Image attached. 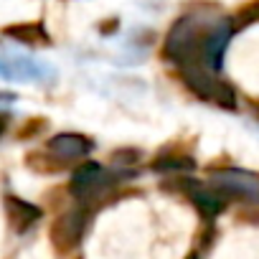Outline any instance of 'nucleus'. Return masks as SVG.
Here are the masks:
<instances>
[{"mask_svg":"<svg viewBox=\"0 0 259 259\" xmlns=\"http://www.w3.org/2000/svg\"><path fill=\"white\" fill-rule=\"evenodd\" d=\"M84 229H87V211L84 208H71V211L61 213L51 226V241H54L56 251L66 254V251L76 249L81 236H84Z\"/></svg>","mask_w":259,"mask_h":259,"instance_id":"4","label":"nucleus"},{"mask_svg":"<svg viewBox=\"0 0 259 259\" xmlns=\"http://www.w3.org/2000/svg\"><path fill=\"white\" fill-rule=\"evenodd\" d=\"M6 127H8V117H6V114H0V135L6 133Z\"/></svg>","mask_w":259,"mask_h":259,"instance_id":"12","label":"nucleus"},{"mask_svg":"<svg viewBox=\"0 0 259 259\" xmlns=\"http://www.w3.org/2000/svg\"><path fill=\"white\" fill-rule=\"evenodd\" d=\"M188 259H198V256H196V254H191V256H188Z\"/></svg>","mask_w":259,"mask_h":259,"instance_id":"13","label":"nucleus"},{"mask_svg":"<svg viewBox=\"0 0 259 259\" xmlns=\"http://www.w3.org/2000/svg\"><path fill=\"white\" fill-rule=\"evenodd\" d=\"M8 36L13 38H21V41H28V44H38V41H46V31L38 26V23H23V26H11L6 28Z\"/></svg>","mask_w":259,"mask_h":259,"instance_id":"9","label":"nucleus"},{"mask_svg":"<svg viewBox=\"0 0 259 259\" xmlns=\"http://www.w3.org/2000/svg\"><path fill=\"white\" fill-rule=\"evenodd\" d=\"M256 21H259V0H256V3H251V6H246V8H241V11L236 13L231 28H244V26L256 23Z\"/></svg>","mask_w":259,"mask_h":259,"instance_id":"10","label":"nucleus"},{"mask_svg":"<svg viewBox=\"0 0 259 259\" xmlns=\"http://www.w3.org/2000/svg\"><path fill=\"white\" fill-rule=\"evenodd\" d=\"M49 150L56 158H84L92 153V140L76 133H61L49 140Z\"/></svg>","mask_w":259,"mask_h":259,"instance_id":"8","label":"nucleus"},{"mask_svg":"<svg viewBox=\"0 0 259 259\" xmlns=\"http://www.w3.org/2000/svg\"><path fill=\"white\" fill-rule=\"evenodd\" d=\"M208 181L224 196H236L259 203V173L241 170V168H221V170H211Z\"/></svg>","mask_w":259,"mask_h":259,"instance_id":"3","label":"nucleus"},{"mask_svg":"<svg viewBox=\"0 0 259 259\" xmlns=\"http://www.w3.org/2000/svg\"><path fill=\"white\" fill-rule=\"evenodd\" d=\"M211 23L213 18H203V16H183L181 21H176L163 46L165 59L176 61L178 66H201L203 38Z\"/></svg>","mask_w":259,"mask_h":259,"instance_id":"1","label":"nucleus"},{"mask_svg":"<svg viewBox=\"0 0 259 259\" xmlns=\"http://www.w3.org/2000/svg\"><path fill=\"white\" fill-rule=\"evenodd\" d=\"M6 213H8L11 226L18 234H23L26 229H31L41 219V208L28 203V201H23V198H18V196H8L6 198Z\"/></svg>","mask_w":259,"mask_h":259,"instance_id":"7","label":"nucleus"},{"mask_svg":"<svg viewBox=\"0 0 259 259\" xmlns=\"http://www.w3.org/2000/svg\"><path fill=\"white\" fill-rule=\"evenodd\" d=\"M114 178L99 165V163H84L74 170L71 176V183H69V191L71 196H76L79 201H89L94 198L97 193H102Z\"/></svg>","mask_w":259,"mask_h":259,"instance_id":"5","label":"nucleus"},{"mask_svg":"<svg viewBox=\"0 0 259 259\" xmlns=\"http://www.w3.org/2000/svg\"><path fill=\"white\" fill-rule=\"evenodd\" d=\"M153 168L155 170H191L193 168V160H188V158H163Z\"/></svg>","mask_w":259,"mask_h":259,"instance_id":"11","label":"nucleus"},{"mask_svg":"<svg viewBox=\"0 0 259 259\" xmlns=\"http://www.w3.org/2000/svg\"><path fill=\"white\" fill-rule=\"evenodd\" d=\"M181 74H183V81L203 99L208 102H216L226 109H234L236 107V94L229 84H224L221 79L213 76V71L203 69V66H181Z\"/></svg>","mask_w":259,"mask_h":259,"instance_id":"2","label":"nucleus"},{"mask_svg":"<svg viewBox=\"0 0 259 259\" xmlns=\"http://www.w3.org/2000/svg\"><path fill=\"white\" fill-rule=\"evenodd\" d=\"M181 188L186 191V196L193 201V206L206 216V219H213L224 211L226 206V196L221 191H216L213 186H203L198 181H191V178H183Z\"/></svg>","mask_w":259,"mask_h":259,"instance_id":"6","label":"nucleus"}]
</instances>
